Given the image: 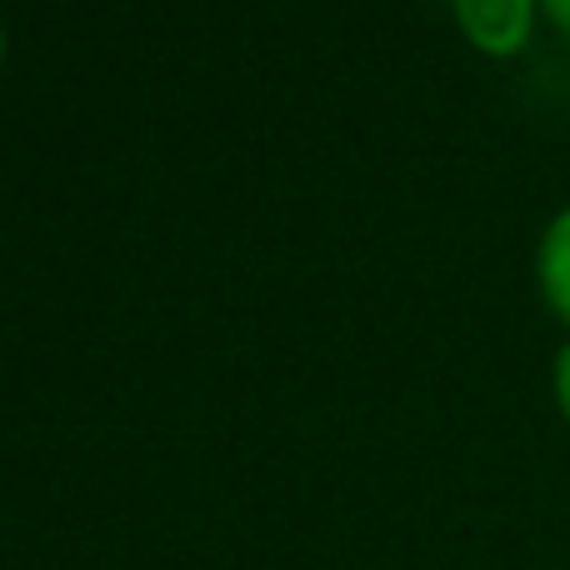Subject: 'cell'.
<instances>
[{"mask_svg":"<svg viewBox=\"0 0 570 570\" xmlns=\"http://www.w3.org/2000/svg\"><path fill=\"white\" fill-rule=\"evenodd\" d=\"M531 6L535 0H455V20L481 50L511 56L531 36Z\"/></svg>","mask_w":570,"mask_h":570,"instance_id":"cell-1","label":"cell"},{"mask_svg":"<svg viewBox=\"0 0 570 570\" xmlns=\"http://www.w3.org/2000/svg\"><path fill=\"white\" fill-rule=\"evenodd\" d=\"M0 46H6V36H0Z\"/></svg>","mask_w":570,"mask_h":570,"instance_id":"cell-5","label":"cell"},{"mask_svg":"<svg viewBox=\"0 0 570 570\" xmlns=\"http://www.w3.org/2000/svg\"><path fill=\"white\" fill-rule=\"evenodd\" d=\"M535 271H541V291L551 301V311L570 321V210L546 226L541 236V256H535Z\"/></svg>","mask_w":570,"mask_h":570,"instance_id":"cell-2","label":"cell"},{"mask_svg":"<svg viewBox=\"0 0 570 570\" xmlns=\"http://www.w3.org/2000/svg\"><path fill=\"white\" fill-rule=\"evenodd\" d=\"M556 401H561L566 421H570V345L556 355Z\"/></svg>","mask_w":570,"mask_h":570,"instance_id":"cell-3","label":"cell"},{"mask_svg":"<svg viewBox=\"0 0 570 570\" xmlns=\"http://www.w3.org/2000/svg\"><path fill=\"white\" fill-rule=\"evenodd\" d=\"M546 10H551L556 20H561V26L570 30V0H546Z\"/></svg>","mask_w":570,"mask_h":570,"instance_id":"cell-4","label":"cell"}]
</instances>
